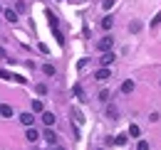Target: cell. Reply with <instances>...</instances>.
<instances>
[{"instance_id":"obj_1","label":"cell","mask_w":161,"mask_h":150,"mask_svg":"<svg viewBox=\"0 0 161 150\" xmlns=\"http://www.w3.org/2000/svg\"><path fill=\"white\" fill-rule=\"evenodd\" d=\"M97 47H99L102 52H112V47H114V37H109V35H104V37L97 42Z\"/></svg>"},{"instance_id":"obj_2","label":"cell","mask_w":161,"mask_h":150,"mask_svg":"<svg viewBox=\"0 0 161 150\" xmlns=\"http://www.w3.org/2000/svg\"><path fill=\"white\" fill-rule=\"evenodd\" d=\"M42 138H45V140H47L50 145H57V135H55V131H52L50 126L45 128V133H42Z\"/></svg>"},{"instance_id":"obj_3","label":"cell","mask_w":161,"mask_h":150,"mask_svg":"<svg viewBox=\"0 0 161 150\" xmlns=\"http://www.w3.org/2000/svg\"><path fill=\"white\" fill-rule=\"evenodd\" d=\"M112 76V72H109V67H102V69H97V74H94V79H99V81H107Z\"/></svg>"},{"instance_id":"obj_4","label":"cell","mask_w":161,"mask_h":150,"mask_svg":"<svg viewBox=\"0 0 161 150\" xmlns=\"http://www.w3.org/2000/svg\"><path fill=\"white\" fill-rule=\"evenodd\" d=\"M114 59H117V57H114V52H104V54H102V59H99V64H102V67H109Z\"/></svg>"},{"instance_id":"obj_5","label":"cell","mask_w":161,"mask_h":150,"mask_svg":"<svg viewBox=\"0 0 161 150\" xmlns=\"http://www.w3.org/2000/svg\"><path fill=\"white\" fill-rule=\"evenodd\" d=\"M20 123H22V126H27V128H30V126L35 123V116H32L30 111H27V113H22V116H20Z\"/></svg>"},{"instance_id":"obj_6","label":"cell","mask_w":161,"mask_h":150,"mask_svg":"<svg viewBox=\"0 0 161 150\" xmlns=\"http://www.w3.org/2000/svg\"><path fill=\"white\" fill-rule=\"evenodd\" d=\"M42 123H45V126H55V113L42 111Z\"/></svg>"},{"instance_id":"obj_7","label":"cell","mask_w":161,"mask_h":150,"mask_svg":"<svg viewBox=\"0 0 161 150\" xmlns=\"http://www.w3.org/2000/svg\"><path fill=\"white\" fill-rule=\"evenodd\" d=\"M3 18L8 20V22H18V12L10 8V10H3Z\"/></svg>"},{"instance_id":"obj_8","label":"cell","mask_w":161,"mask_h":150,"mask_svg":"<svg viewBox=\"0 0 161 150\" xmlns=\"http://www.w3.org/2000/svg\"><path fill=\"white\" fill-rule=\"evenodd\" d=\"M25 138H27L30 143H35V140L40 138V133H37V131H35V128H32V126H30V128H27V133H25Z\"/></svg>"},{"instance_id":"obj_9","label":"cell","mask_w":161,"mask_h":150,"mask_svg":"<svg viewBox=\"0 0 161 150\" xmlns=\"http://www.w3.org/2000/svg\"><path fill=\"white\" fill-rule=\"evenodd\" d=\"M47 22H50V30H57V25H60V20L55 18L52 12H47Z\"/></svg>"},{"instance_id":"obj_10","label":"cell","mask_w":161,"mask_h":150,"mask_svg":"<svg viewBox=\"0 0 161 150\" xmlns=\"http://www.w3.org/2000/svg\"><path fill=\"white\" fill-rule=\"evenodd\" d=\"M102 27H104V30H112V27H114V18H112V15H107V18L102 20Z\"/></svg>"},{"instance_id":"obj_11","label":"cell","mask_w":161,"mask_h":150,"mask_svg":"<svg viewBox=\"0 0 161 150\" xmlns=\"http://www.w3.org/2000/svg\"><path fill=\"white\" fill-rule=\"evenodd\" d=\"M134 91V81H124L121 84V94H131Z\"/></svg>"},{"instance_id":"obj_12","label":"cell","mask_w":161,"mask_h":150,"mask_svg":"<svg viewBox=\"0 0 161 150\" xmlns=\"http://www.w3.org/2000/svg\"><path fill=\"white\" fill-rule=\"evenodd\" d=\"M42 108H45L42 101H40V98H35V101H32V113H42Z\"/></svg>"},{"instance_id":"obj_13","label":"cell","mask_w":161,"mask_h":150,"mask_svg":"<svg viewBox=\"0 0 161 150\" xmlns=\"http://www.w3.org/2000/svg\"><path fill=\"white\" fill-rule=\"evenodd\" d=\"M0 116L10 118V116H13V106H0Z\"/></svg>"},{"instance_id":"obj_14","label":"cell","mask_w":161,"mask_h":150,"mask_svg":"<svg viewBox=\"0 0 161 150\" xmlns=\"http://www.w3.org/2000/svg\"><path fill=\"white\" fill-rule=\"evenodd\" d=\"M42 72H45L47 76H55V72H57V69H55L52 64H45V67H42Z\"/></svg>"},{"instance_id":"obj_15","label":"cell","mask_w":161,"mask_h":150,"mask_svg":"<svg viewBox=\"0 0 161 150\" xmlns=\"http://www.w3.org/2000/svg\"><path fill=\"white\" fill-rule=\"evenodd\" d=\"M0 79H10V81H15V74H10L8 69H0Z\"/></svg>"},{"instance_id":"obj_16","label":"cell","mask_w":161,"mask_h":150,"mask_svg":"<svg viewBox=\"0 0 161 150\" xmlns=\"http://www.w3.org/2000/svg\"><path fill=\"white\" fill-rule=\"evenodd\" d=\"M139 126H129V135H131V138H139Z\"/></svg>"},{"instance_id":"obj_17","label":"cell","mask_w":161,"mask_h":150,"mask_svg":"<svg viewBox=\"0 0 161 150\" xmlns=\"http://www.w3.org/2000/svg\"><path fill=\"white\" fill-rule=\"evenodd\" d=\"M55 32V39H57V44H64V35H62L60 30H52Z\"/></svg>"},{"instance_id":"obj_18","label":"cell","mask_w":161,"mask_h":150,"mask_svg":"<svg viewBox=\"0 0 161 150\" xmlns=\"http://www.w3.org/2000/svg\"><path fill=\"white\" fill-rule=\"evenodd\" d=\"M35 91H37L40 96H45V94H47V86H45V84H37V86H35Z\"/></svg>"},{"instance_id":"obj_19","label":"cell","mask_w":161,"mask_h":150,"mask_svg":"<svg viewBox=\"0 0 161 150\" xmlns=\"http://www.w3.org/2000/svg\"><path fill=\"white\" fill-rule=\"evenodd\" d=\"M112 143H117V145H124V143H126V135H117Z\"/></svg>"},{"instance_id":"obj_20","label":"cell","mask_w":161,"mask_h":150,"mask_svg":"<svg viewBox=\"0 0 161 150\" xmlns=\"http://www.w3.org/2000/svg\"><path fill=\"white\" fill-rule=\"evenodd\" d=\"M102 8H104V10H112V8H114V0H104Z\"/></svg>"},{"instance_id":"obj_21","label":"cell","mask_w":161,"mask_h":150,"mask_svg":"<svg viewBox=\"0 0 161 150\" xmlns=\"http://www.w3.org/2000/svg\"><path fill=\"white\" fill-rule=\"evenodd\" d=\"M136 150H149V143H146V140H139V145H136Z\"/></svg>"},{"instance_id":"obj_22","label":"cell","mask_w":161,"mask_h":150,"mask_svg":"<svg viewBox=\"0 0 161 150\" xmlns=\"http://www.w3.org/2000/svg\"><path fill=\"white\" fill-rule=\"evenodd\" d=\"M75 94L80 96V98H82V96H84V91H82V86H80V84H77V86H75Z\"/></svg>"},{"instance_id":"obj_23","label":"cell","mask_w":161,"mask_h":150,"mask_svg":"<svg viewBox=\"0 0 161 150\" xmlns=\"http://www.w3.org/2000/svg\"><path fill=\"white\" fill-rule=\"evenodd\" d=\"M5 57H8V52H5L3 47H0V59H5Z\"/></svg>"},{"instance_id":"obj_24","label":"cell","mask_w":161,"mask_h":150,"mask_svg":"<svg viewBox=\"0 0 161 150\" xmlns=\"http://www.w3.org/2000/svg\"><path fill=\"white\" fill-rule=\"evenodd\" d=\"M0 12H3V5H0Z\"/></svg>"},{"instance_id":"obj_25","label":"cell","mask_w":161,"mask_h":150,"mask_svg":"<svg viewBox=\"0 0 161 150\" xmlns=\"http://www.w3.org/2000/svg\"><path fill=\"white\" fill-rule=\"evenodd\" d=\"M72 2H77V0H72Z\"/></svg>"},{"instance_id":"obj_26","label":"cell","mask_w":161,"mask_h":150,"mask_svg":"<svg viewBox=\"0 0 161 150\" xmlns=\"http://www.w3.org/2000/svg\"><path fill=\"white\" fill-rule=\"evenodd\" d=\"M0 106H3V103H0Z\"/></svg>"}]
</instances>
